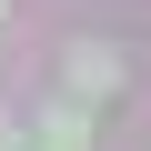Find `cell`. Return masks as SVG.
Listing matches in <instances>:
<instances>
[{
    "label": "cell",
    "mask_w": 151,
    "mask_h": 151,
    "mask_svg": "<svg viewBox=\"0 0 151 151\" xmlns=\"http://www.w3.org/2000/svg\"><path fill=\"white\" fill-rule=\"evenodd\" d=\"M40 151H91V101H70V91H60V101L40 111Z\"/></svg>",
    "instance_id": "obj_1"
},
{
    "label": "cell",
    "mask_w": 151,
    "mask_h": 151,
    "mask_svg": "<svg viewBox=\"0 0 151 151\" xmlns=\"http://www.w3.org/2000/svg\"><path fill=\"white\" fill-rule=\"evenodd\" d=\"M70 81H81V101L121 91V50H111V40H81V50H70Z\"/></svg>",
    "instance_id": "obj_2"
},
{
    "label": "cell",
    "mask_w": 151,
    "mask_h": 151,
    "mask_svg": "<svg viewBox=\"0 0 151 151\" xmlns=\"http://www.w3.org/2000/svg\"><path fill=\"white\" fill-rule=\"evenodd\" d=\"M0 20H10V0H0Z\"/></svg>",
    "instance_id": "obj_3"
}]
</instances>
